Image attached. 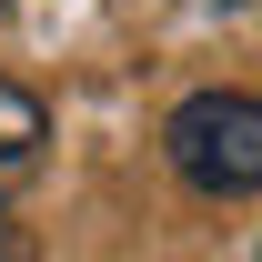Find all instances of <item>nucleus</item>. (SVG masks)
Instances as JSON below:
<instances>
[{"instance_id":"obj_3","label":"nucleus","mask_w":262,"mask_h":262,"mask_svg":"<svg viewBox=\"0 0 262 262\" xmlns=\"http://www.w3.org/2000/svg\"><path fill=\"white\" fill-rule=\"evenodd\" d=\"M0 262H31V232L10 222V212H0Z\"/></svg>"},{"instance_id":"obj_2","label":"nucleus","mask_w":262,"mask_h":262,"mask_svg":"<svg viewBox=\"0 0 262 262\" xmlns=\"http://www.w3.org/2000/svg\"><path fill=\"white\" fill-rule=\"evenodd\" d=\"M40 141H51V111H40V91L0 71V182H10V171H31V162H40Z\"/></svg>"},{"instance_id":"obj_1","label":"nucleus","mask_w":262,"mask_h":262,"mask_svg":"<svg viewBox=\"0 0 262 262\" xmlns=\"http://www.w3.org/2000/svg\"><path fill=\"white\" fill-rule=\"evenodd\" d=\"M162 151L202 202H252L262 192V101L252 91H192L162 121Z\"/></svg>"}]
</instances>
